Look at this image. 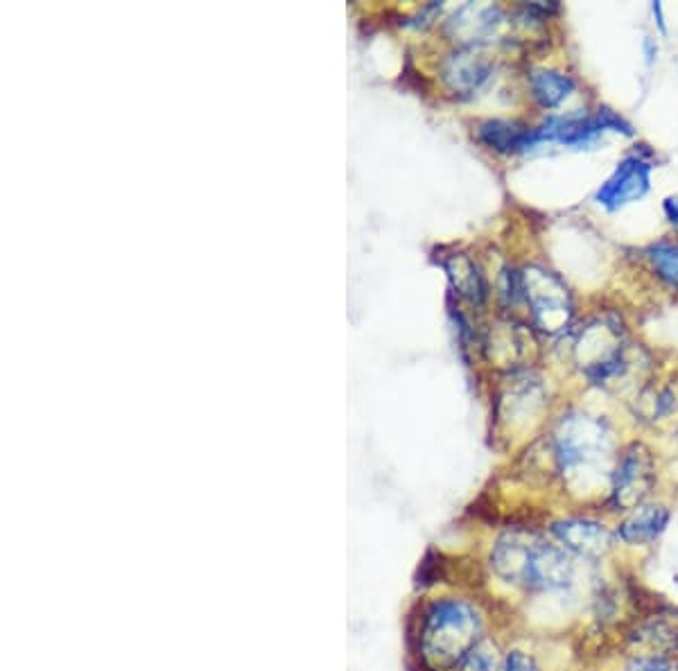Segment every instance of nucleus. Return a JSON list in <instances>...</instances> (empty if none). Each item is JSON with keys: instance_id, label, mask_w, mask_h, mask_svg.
I'll return each instance as SVG.
<instances>
[{"instance_id": "nucleus-1", "label": "nucleus", "mask_w": 678, "mask_h": 671, "mask_svg": "<svg viewBox=\"0 0 678 671\" xmlns=\"http://www.w3.org/2000/svg\"><path fill=\"white\" fill-rule=\"evenodd\" d=\"M491 568L502 581L534 592L565 590L575 579L572 554L532 529L502 534L493 545Z\"/></svg>"}, {"instance_id": "nucleus-2", "label": "nucleus", "mask_w": 678, "mask_h": 671, "mask_svg": "<svg viewBox=\"0 0 678 671\" xmlns=\"http://www.w3.org/2000/svg\"><path fill=\"white\" fill-rule=\"evenodd\" d=\"M482 642V617L464 599H439L425 610L419 651L430 671H448L462 665Z\"/></svg>"}, {"instance_id": "nucleus-3", "label": "nucleus", "mask_w": 678, "mask_h": 671, "mask_svg": "<svg viewBox=\"0 0 678 671\" xmlns=\"http://www.w3.org/2000/svg\"><path fill=\"white\" fill-rule=\"evenodd\" d=\"M654 484H656L654 459H651L645 446L633 443L631 448L624 450V455L617 461V468L613 473L611 484L613 507L620 511H633L642 507V502H645Z\"/></svg>"}, {"instance_id": "nucleus-4", "label": "nucleus", "mask_w": 678, "mask_h": 671, "mask_svg": "<svg viewBox=\"0 0 678 671\" xmlns=\"http://www.w3.org/2000/svg\"><path fill=\"white\" fill-rule=\"evenodd\" d=\"M552 536L559 540L565 552L584 556V559H602L613 549L617 534L597 520L565 518L554 522Z\"/></svg>"}, {"instance_id": "nucleus-5", "label": "nucleus", "mask_w": 678, "mask_h": 671, "mask_svg": "<svg viewBox=\"0 0 678 671\" xmlns=\"http://www.w3.org/2000/svg\"><path fill=\"white\" fill-rule=\"evenodd\" d=\"M649 174L651 163L640 159V156H629L617 165L604 186L597 190V202L606 206L608 211H617V208L636 202L649 190Z\"/></svg>"}, {"instance_id": "nucleus-6", "label": "nucleus", "mask_w": 678, "mask_h": 671, "mask_svg": "<svg viewBox=\"0 0 678 671\" xmlns=\"http://www.w3.org/2000/svg\"><path fill=\"white\" fill-rule=\"evenodd\" d=\"M477 141L500 154H520L536 147L541 141L538 127H525L509 120H486L477 127Z\"/></svg>"}, {"instance_id": "nucleus-7", "label": "nucleus", "mask_w": 678, "mask_h": 671, "mask_svg": "<svg viewBox=\"0 0 678 671\" xmlns=\"http://www.w3.org/2000/svg\"><path fill=\"white\" fill-rule=\"evenodd\" d=\"M669 518H672V513L663 504H642L617 525L615 534L627 545H651L663 536Z\"/></svg>"}, {"instance_id": "nucleus-8", "label": "nucleus", "mask_w": 678, "mask_h": 671, "mask_svg": "<svg viewBox=\"0 0 678 671\" xmlns=\"http://www.w3.org/2000/svg\"><path fill=\"white\" fill-rule=\"evenodd\" d=\"M631 640L642 651L638 656L672 658L678 651V615H651L638 624Z\"/></svg>"}, {"instance_id": "nucleus-9", "label": "nucleus", "mask_w": 678, "mask_h": 671, "mask_svg": "<svg viewBox=\"0 0 678 671\" xmlns=\"http://www.w3.org/2000/svg\"><path fill=\"white\" fill-rule=\"evenodd\" d=\"M489 73H491L489 61H484L482 57H477L468 50L455 52V55L448 57L446 66H443V77H446V82L452 86V89L462 91V93H471L475 89H480L482 82L489 77Z\"/></svg>"}, {"instance_id": "nucleus-10", "label": "nucleus", "mask_w": 678, "mask_h": 671, "mask_svg": "<svg viewBox=\"0 0 678 671\" xmlns=\"http://www.w3.org/2000/svg\"><path fill=\"white\" fill-rule=\"evenodd\" d=\"M529 86H532V95L541 107L554 109V107H559V104L568 98L572 91H575L577 82L572 80L570 75L547 71V68H538V71L529 75Z\"/></svg>"}, {"instance_id": "nucleus-11", "label": "nucleus", "mask_w": 678, "mask_h": 671, "mask_svg": "<svg viewBox=\"0 0 678 671\" xmlns=\"http://www.w3.org/2000/svg\"><path fill=\"white\" fill-rule=\"evenodd\" d=\"M443 267H446L452 287L468 301L482 303L486 299V283L471 258L455 254L443 263Z\"/></svg>"}, {"instance_id": "nucleus-12", "label": "nucleus", "mask_w": 678, "mask_h": 671, "mask_svg": "<svg viewBox=\"0 0 678 671\" xmlns=\"http://www.w3.org/2000/svg\"><path fill=\"white\" fill-rule=\"evenodd\" d=\"M462 671H504V658L498 653V647L489 640H482L468 653L466 660L459 665Z\"/></svg>"}, {"instance_id": "nucleus-13", "label": "nucleus", "mask_w": 678, "mask_h": 671, "mask_svg": "<svg viewBox=\"0 0 678 671\" xmlns=\"http://www.w3.org/2000/svg\"><path fill=\"white\" fill-rule=\"evenodd\" d=\"M651 263H654L656 272L665 278L669 285L678 287V247L672 244H656L649 251Z\"/></svg>"}, {"instance_id": "nucleus-14", "label": "nucleus", "mask_w": 678, "mask_h": 671, "mask_svg": "<svg viewBox=\"0 0 678 671\" xmlns=\"http://www.w3.org/2000/svg\"><path fill=\"white\" fill-rule=\"evenodd\" d=\"M624 671H678V662L665 656H636Z\"/></svg>"}, {"instance_id": "nucleus-15", "label": "nucleus", "mask_w": 678, "mask_h": 671, "mask_svg": "<svg viewBox=\"0 0 678 671\" xmlns=\"http://www.w3.org/2000/svg\"><path fill=\"white\" fill-rule=\"evenodd\" d=\"M504 671H541V665L529 653L514 649L504 656Z\"/></svg>"}, {"instance_id": "nucleus-16", "label": "nucleus", "mask_w": 678, "mask_h": 671, "mask_svg": "<svg viewBox=\"0 0 678 671\" xmlns=\"http://www.w3.org/2000/svg\"><path fill=\"white\" fill-rule=\"evenodd\" d=\"M597 120H599V125H602V129H613V132H622L627 136H633V129H631L629 122L624 120L622 116H617V113L611 111V109H606V107L599 109Z\"/></svg>"}, {"instance_id": "nucleus-17", "label": "nucleus", "mask_w": 678, "mask_h": 671, "mask_svg": "<svg viewBox=\"0 0 678 671\" xmlns=\"http://www.w3.org/2000/svg\"><path fill=\"white\" fill-rule=\"evenodd\" d=\"M663 211L667 215V220L678 226V197H667L663 202Z\"/></svg>"}, {"instance_id": "nucleus-18", "label": "nucleus", "mask_w": 678, "mask_h": 671, "mask_svg": "<svg viewBox=\"0 0 678 671\" xmlns=\"http://www.w3.org/2000/svg\"><path fill=\"white\" fill-rule=\"evenodd\" d=\"M645 52H647V61L651 64V61H654V57L658 55V46H654V41H651V37H645Z\"/></svg>"}, {"instance_id": "nucleus-19", "label": "nucleus", "mask_w": 678, "mask_h": 671, "mask_svg": "<svg viewBox=\"0 0 678 671\" xmlns=\"http://www.w3.org/2000/svg\"><path fill=\"white\" fill-rule=\"evenodd\" d=\"M651 10H654V14L658 16V25H660V30L667 32V28H665V21H663V5H660V3H654V5H651Z\"/></svg>"}]
</instances>
